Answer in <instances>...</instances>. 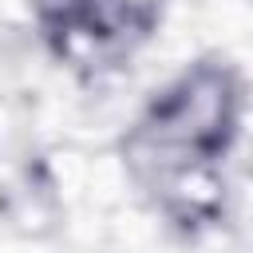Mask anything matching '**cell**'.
I'll list each match as a JSON object with an SVG mask.
<instances>
[{
    "instance_id": "1",
    "label": "cell",
    "mask_w": 253,
    "mask_h": 253,
    "mask_svg": "<svg viewBox=\"0 0 253 253\" xmlns=\"http://www.w3.org/2000/svg\"><path fill=\"white\" fill-rule=\"evenodd\" d=\"M237 119V75L221 63H198L150 99L123 142L134 182L186 233L210 229L225 213V162Z\"/></svg>"
},
{
    "instance_id": "2",
    "label": "cell",
    "mask_w": 253,
    "mask_h": 253,
    "mask_svg": "<svg viewBox=\"0 0 253 253\" xmlns=\"http://www.w3.org/2000/svg\"><path fill=\"white\" fill-rule=\"evenodd\" d=\"M36 20L67 67L103 75L123 67L158 20L154 0H36Z\"/></svg>"
}]
</instances>
